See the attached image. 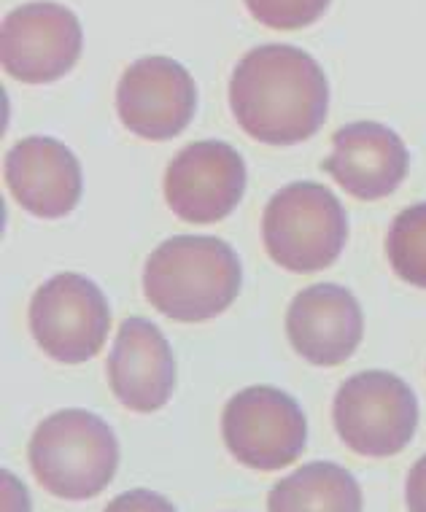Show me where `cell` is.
<instances>
[{
    "instance_id": "cell-5",
    "label": "cell",
    "mask_w": 426,
    "mask_h": 512,
    "mask_svg": "<svg viewBox=\"0 0 426 512\" xmlns=\"http://www.w3.org/2000/svg\"><path fill=\"white\" fill-rule=\"evenodd\" d=\"M332 418L340 440L367 459H389L405 451L418 426V402L394 372L367 370L338 389Z\"/></svg>"
},
{
    "instance_id": "cell-18",
    "label": "cell",
    "mask_w": 426,
    "mask_h": 512,
    "mask_svg": "<svg viewBox=\"0 0 426 512\" xmlns=\"http://www.w3.org/2000/svg\"><path fill=\"white\" fill-rule=\"evenodd\" d=\"M103 512H176V507L149 488H133L111 499Z\"/></svg>"
},
{
    "instance_id": "cell-12",
    "label": "cell",
    "mask_w": 426,
    "mask_h": 512,
    "mask_svg": "<svg viewBox=\"0 0 426 512\" xmlns=\"http://www.w3.org/2000/svg\"><path fill=\"white\" fill-rule=\"evenodd\" d=\"M108 386L133 413H154L176 389V359L168 337L149 318L122 321L108 356Z\"/></svg>"
},
{
    "instance_id": "cell-16",
    "label": "cell",
    "mask_w": 426,
    "mask_h": 512,
    "mask_svg": "<svg viewBox=\"0 0 426 512\" xmlns=\"http://www.w3.org/2000/svg\"><path fill=\"white\" fill-rule=\"evenodd\" d=\"M386 254L402 281L426 289V203L410 205L391 221Z\"/></svg>"
},
{
    "instance_id": "cell-7",
    "label": "cell",
    "mask_w": 426,
    "mask_h": 512,
    "mask_svg": "<svg viewBox=\"0 0 426 512\" xmlns=\"http://www.w3.org/2000/svg\"><path fill=\"white\" fill-rule=\"evenodd\" d=\"M30 332L54 362H89L111 332L106 294L79 273L54 275L30 300Z\"/></svg>"
},
{
    "instance_id": "cell-6",
    "label": "cell",
    "mask_w": 426,
    "mask_h": 512,
    "mask_svg": "<svg viewBox=\"0 0 426 512\" xmlns=\"http://www.w3.org/2000/svg\"><path fill=\"white\" fill-rule=\"evenodd\" d=\"M222 437L243 467L276 472L305 451L308 421L302 407L276 386H249L224 405Z\"/></svg>"
},
{
    "instance_id": "cell-15",
    "label": "cell",
    "mask_w": 426,
    "mask_h": 512,
    "mask_svg": "<svg viewBox=\"0 0 426 512\" xmlns=\"http://www.w3.org/2000/svg\"><path fill=\"white\" fill-rule=\"evenodd\" d=\"M270 512H362V488L348 469L332 461H311L267 496Z\"/></svg>"
},
{
    "instance_id": "cell-19",
    "label": "cell",
    "mask_w": 426,
    "mask_h": 512,
    "mask_svg": "<svg viewBox=\"0 0 426 512\" xmlns=\"http://www.w3.org/2000/svg\"><path fill=\"white\" fill-rule=\"evenodd\" d=\"M405 499H408L410 512H426V456H421L410 469Z\"/></svg>"
},
{
    "instance_id": "cell-8",
    "label": "cell",
    "mask_w": 426,
    "mask_h": 512,
    "mask_svg": "<svg viewBox=\"0 0 426 512\" xmlns=\"http://www.w3.org/2000/svg\"><path fill=\"white\" fill-rule=\"evenodd\" d=\"M84 36L79 17L60 3H25L3 19L0 60L11 79L52 84L79 62Z\"/></svg>"
},
{
    "instance_id": "cell-3",
    "label": "cell",
    "mask_w": 426,
    "mask_h": 512,
    "mask_svg": "<svg viewBox=\"0 0 426 512\" xmlns=\"http://www.w3.org/2000/svg\"><path fill=\"white\" fill-rule=\"evenodd\" d=\"M33 475L60 499H92L106 491L119 467V442L111 426L89 410H60L44 418L30 437Z\"/></svg>"
},
{
    "instance_id": "cell-4",
    "label": "cell",
    "mask_w": 426,
    "mask_h": 512,
    "mask_svg": "<svg viewBox=\"0 0 426 512\" xmlns=\"http://www.w3.org/2000/svg\"><path fill=\"white\" fill-rule=\"evenodd\" d=\"M348 240L346 208L327 186L297 181L278 189L262 213L267 256L289 273H319L338 262Z\"/></svg>"
},
{
    "instance_id": "cell-1",
    "label": "cell",
    "mask_w": 426,
    "mask_h": 512,
    "mask_svg": "<svg viewBox=\"0 0 426 512\" xmlns=\"http://www.w3.org/2000/svg\"><path fill=\"white\" fill-rule=\"evenodd\" d=\"M230 108L254 141L267 146L302 143L319 133L327 119V76L297 46H257L232 71Z\"/></svg>"
},
{
    "instance_id": "cell-20",
    "label": "cell",
    "mask_w": 426,
    "mask_h": 512,
    "mask_svg": "<svg viewBox=\"0 0 426 512\" xmlns=\"http://www.w3.org/2000/svg\"><path fill=\"white\" fill-rule=\"evenodd\" d=\"M3 512H30L25 486L11 472H3Z\"/></svg>"
},
{
    "instance_id": "cell-14",
    "label": "cell",
    "mask_w": 426,
    "mask_h": 512,
    "mask_svg": "<svg viewBox=\"0 0 426 512\" xmlns=\"http://www.w3.org/2000/svg\"><path fill=\"white\" fill-rule=\"evenodd\" d=\"M3 178L25 211L41 219H60L81 200V165L65 143L33 135L11 146Z\"/></svg>"
},
{
    "instance_id": "cell-17",
    "label": "cell",
    "mask_w": 426,
    "mask_h": 512,
    "mask_svg": "<svg viewBox=\"0 0 426 512\" xmlns=\"http://www.w3.org/2000/svg\"><path fill=\"white\" fill-rule=\"evenodd\" d=\"M259 25L273 30H302L324 17L332 0H243Z\"/></svg>"
},
{
    "instance_id": "cell-11",
    "label": "cell",
    "mask_w": 426,
    "mask_h": 512,
    "mask_svg": "<svg viewBox=\"0 0 426 512\" xmlns=\"http://www.w3.org/2000/svg\"><path fill=\"white\" fill-rule=\"evenodd\" d=\"M286 335L302 359L316 367H338L362 343L364 316L359 300L335 283L308 286L289 305Z\"/></svg>"
},
{
    "instance_id": "cell-9",
    "label": "cell",
    "mask_w": 426,
    "mask_h": 512,
    "mask_svg": "<svg viewBox=\"0 0 426 512\" xmlns=\"http://www.w3.org/2000/svg\"><path fill=\"white\" fill-rule=\"evenodd\" d=\"M197 108L192 73L170 57H141L119 79L116 114L143 141H170L187 130Z\"/></svg>"
},
{
    "instance_id": "cell-10",
    "label": "cell",
    "mask_w": 426,
    "mask_h": 512,
    "mask_svg": "<svg viewBox=\"0 0 426 512\" xmlns=\"http://www.w3.org/2000/svg\"><path fill=\"white\" fill-rule=\"evenodd\" d=\"M246 192V162L230 143L195 141L170 159L165 200L189 224H216L230 216Z\"/></svg>"
},
{
    "instance_id": "cell-2",
    "label": "cell",
    "mask_w": 426,
    "mask_h": 512,
    "mask_svg": "<svg viewBox=\"0 0 426 512\" xmlns=\"http://www.w3.org/2000/svg\"><path fill=\"white\" fill-rule=\"evenodd\" d=\"M243 267L222 238L176 235L151 251L143 294L151 308L184 324L222 316L238 300Z\"/></svg>"
},
{
    "instance_id": "cell-13",
    "label": "cell",
    "mask_w": 426,
    "mask_h": 512,
    "mask_svg": "<svg viewBox=\"0 0 426 512\" xmlns=\"http://www.w3.org/2000/svg\"><path fill=\"white\" fill-rule=\"evenodd\" d=\"M408 168V146L394 130L378 122L340 127L332 138V154L324 159L329 176L364 203L389 197L405 181Z\"/></svg>"
}]
</instances>
